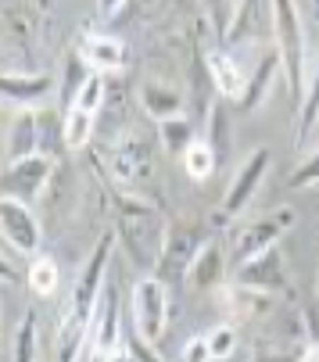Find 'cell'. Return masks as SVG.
Segmentation results:
<instances>
[{"label":"cell","mask_w":319,"mask_h":362,"mask_svg":"<svg viewBox=\"0 0 319 362\" xmlns=\"http://www.w3.org/2000/svg\"><path fill=\"white\" fill-rule=\"evenodd\" d=\"M126 4V0H97V8H100V15H115L119 8Z\"/></svg>","instance_id":"d6a6232c"},{"label":"cell","mask_w":319,"mask_h":362,"mask_svg":"<svg viewBox=\"0 0 319 362\" xmlns=\"http://www.w3.org/2000/svg\"><path fill=\"white\" fill-rule=\"evenodd\" d=\"M255 362H301V351H262Z\"/></svg>","instance_id":"4dcf8cb0"},{"label":"cell","mask_w":319,"mask_h":362,"mask_svg":"<svg viewBox=\"0 0 319 362\" xmlns=\"http://www.w3.org/2000/svg\"><path fill=\"white\" fill-rule=\"evenodd\" d=\"M11 362H36V313H33V308L25 313V320L18 323Z\"/></svg>","instance_id":"603a6c76"},{"label":"cell","mask_w":319,"mask_h":362,"mask_svg":"<svg viewBox=\"0 0 319 362\" xmlns=\"http://www.w3.org/2000/svg\"><path fill=\"white\" fill-rule=\"evenodd\" d=\"M201 251V240L190 226H176L173 233H166L162 240V255H158V280H187L190 273V262H194V255Z\"/></svg>","instance_id":"9c48e42d"},{"label":"cell","mask_w":319,"mask_h":362,"mask_svg":"<svg viewBox=\"0 0 319 362\" xmlns=\"http://www.w3.org/2000/svg\"><path fill=\"white\" fill-rule=\"evenodd\" d=\"M208 344H211V358L226 362V358L237 351V327H233V323H219L216 330L208 334Z\"/></svg>","instance_id":"d4e9b609"},{"label":"cell","mask_w":319,"mask_h":362,"mask_svg":"<svg viewBox=\"0 0 319 362\" xmlns=\"http://www.w3.org/2000/svg\"><path fill=\"white\" fill-rule=\"evenodd\" d=\"M284 76V65H280V54L277 50H269L258 65H255V72L248 76V90L240 93V100H237V108L240 112H255V108H262L265 105V97H269V90H273V83Z\"/></svg>","instance_id":"4fadbf2b"},{"label":"cell","mask_w":319,"mask_h":362,"mask_svg":"<svg viewBox=\"0 0 319 362\" xmlns=\"http://www.w3.org/2000/svg\"><path fill=\"white\" fill-rule=\"evenodd\" d=\"M79 58L93 72H112L126 65V43L115 36H104V33H86L79 40Z\"/></svg>","instance_id":"7c38bea8"},{"label":"cell","mask_w":319,"mask_h":362,"mask_svg":"<svg viewBox=\"0 0 319 362\" xmlns=\"http://www.w3.org/2000/svg\"><path fill=\"white\" fill-rule=\"evenodd\" d=\"M273 11V36H277V54L284 65V83L294 100V108H301V97L308 86V58H305V29L294 0H269Z\"/></svg>","instance_id":"7a4b0ae2"},{"label":"cell","mask_w":319,"mask_h":362,"mask_svg":"<svg viewBox=\"0 0 319 362\" xmlns=\"http://www.w3.org/2000/svg\"><path fill=\"white\" fill-rule=\"evenodd\" d=\"M104 362H137V355H133V348H129V341L122 337V344L108 355V358H104Z\"/></svg>","instance_id":"1f68e13d"},{"label":"cell","mask_w":319,"mask_h":362,"mask_svg":"<svg viewBox=\"0 0 319 362\" xmlns=\"http://www.w3.org/2000/svg\"><path fill=\"white\" fill-rule=\"evenodd\" d=\"M90 133H93V112H86L79 105L62 112V140H65V147H72V151L86 147Z\"/></svg>","instance_id":"d6986e66"},{"label":"cell","mask_w":319,"mask_h":362,"mask_svg":"<svg viewBox=\"0 0 319 362\" xmlns=\"http://www.w3.org/2000/svg\"><path fill=\"white\" fill-rule=\"evenodd\" d=\"M104 93H108V90H104V72H93V76L83 83V90H79V97H76V105L97 115L100 105H104ZM76 105H72V108H76Z\"/></svg>","instance_id":"484cf974"},{"label":"cell","mask_w":319,"mask_h":362,"mask_svg":"<svg viewBox=\"0 0 319 362\" xmlns=\"http://www.w3.org/2000/svg\"><path fill=\"white\" fill-rule=\"evenodd\" d=\"M201 4H204V15H208L211 29L226 40V33L233 25V15H237V4H233V0H201Z\"/></svg>","instance_id":"cb8c5ba5"},{"label":"cell","mask_w":319,"mask_h":362,"mask_svg":"<svg viewBox=\"0 0 319 362\" xmlns=\"http://www.w3.org/2000/svg\"><path fill=\"white\" fill-rule=\"evenodd\" d=\"M233 284L251 287L258 294H280V291H287V258H284V247L273 244V247H265L262 255L248 258L244 266L233 269Z\"/></svg>","instance_id":"277c9868"},{"label":"cell","mask_w":319,"mask_h":362,"mask_svg":"<svg viewBox=\"0 0 319 362\" xmlns=\"http://www.w3.org/2000/svg\"><path fill=\"white\" fill-rule=\"evenodd\" d=\"M301 362H319V344H308V348L301 351Z\"/></svg>","instance_id":"836d02e7"},{"label":"cell","mask_w":319,"mask_h":362,"mask_svg":"<svg viewBox=\"0 0 319 362\" xmlns=\"http://www.w3.org/2000/svg\"><path fill=\"white\" fill-rule=\"evenodd\" d=\"M140 105H144V112H147L151 119L166 122V119H173V115L183 112V97H180L176 90L162 86V83H144V86H140Z\"/></svg>","instance_id":"2e32d148"},{"label":"cell","mask_w":319,"mask_h":362,"mask_svg":"<svg viewBox=\"0 0 319 362\" xmlns=\"http://www.w3.org/2000/svg\"><path fill=\"white\" fill-rule=\"evenodd\" d=\"M319 126V62L308 76L305 97H301V108H298V129H294V144L305 147V140L312 136V129Z\"/></svg>","instance_id":"e0dca14e"},{"label":"cell","mask_w":319,"mask_h":362,"mask_svg":"<svg viewBox=\"0 0 319 362\" xmlns=\"http://www.w3.org/2000/svg\"><path fill=\"white\" fill-rule=\"evenodd\" d=\"M208 144L223 154V147H230V122H226V108L216 105L211 108V119H208Z\"/></svg>","instance_id":"4316f807"},{"label":"cell","mask_w":319,"mask_h":362,"mask_svg":"<svg viewBox=\"0 0 319 362\" xmlns=\"http://www.w3.org/2000/svg\"><path fill=\"white\" fill-rule=\"evenodd\" d=\"M158 126H162V144H166L169 151H176V154H183V151L194 144V126H190L183 115H173V119L158 122Z\"/></svg>","instance_id":"7402d4cb"},{"label":"cell","mask_w":319,"mask_h":362,"mask_svg":"<svg viewBox=\"0 0 319 362\" xmlns=\"http://www.w3.org/2000/svg\"><path fill=\"white\" fill-rule=\"evenodd\" d=\"M0 233H4L8 247H15L22 255H33L40 247V223L29 212V204H22V201H11V197L0 201Z\"/></svg>","instance_id":"ba28073f"},{"label":"cell","mask_w":319,"mask_h":362,"mask_svg":"<svg viewBox=\"0 0 319 362\" xmlns=\"http://www.w3.org/2000/svg\"><path fill=\"white\" fill-rule=\"evenodd\" d=\"M180 362H216V358H211L208 337H190V341L183 344V351H180Z\"/></svg>","instance_id":"f546056e"},{"label":"cell","mask_w":319,"mask_h":362,"mask_svg":"<svg viewBox=\"0 0 319 362\" xmlns=\"http://www.w3.org/2000/svg\"><path fill=\"white\" fill-rule=\"evenodd\" d=\"M29 154H40V115L33 108H22L4 136V162H22Z\"/></svg>","instance_id":"8fae6325"},{"label":"cell","mask_w":319,"mask_h":362,"mask_svg":"<svg viewBox=\"0 0 319 362\" xmlns=\"http://www.w3.org/2000/svg\"><path fill=\"white\" fill-rule=\"evenodd\" d=\"M269 162H273V154L265 151V147L251 151L248 158H244V165L237 169V176L230 180V187H226V194H223V212H226V219L240 216L248 204L255 201V194H258L265 173H269Z\"/></svg>","instance_id":"8992f818"},{"label":"cell","mask_w":319,"mask_h":362,"mask_svg":"<svg viewBox=\"0 0 319 362\" xmlns=\"http://www.w3.org/2000/svg\"><path fill=\"white\" fill-rule=\"evenodd\" d=\"M133 327L147 341H162L169 330V284L158 276H144L133 284Z\"/></svg>","instance_id":"3957f363"},{"label":"cell","mask_w":319,"mask_h":362,"mask_svg":"<svg viewBox=\"0 0 319 362\" xmlns=\"http://www.w3.org/2000/svg\"><path fill=\"white\" fill-rule=\"evenodd\" d=\"M25 284L33 294L40 298H50L58 291V266H54V258H36V262L25 269Z\"/></svg>","instance_id":"ffe728a7"},{"label":"cell","mask_w":319,"mask_h":362,"mask_svg":"<svg viewBox=\"0 0 319 362\" xmlns=\"http://www.w3.org/2000/svg\"><path fill=\"white\" fill-rule=\"evenodd\" d=\"M50 183V158L47 154H29L22 162H8L4 165V180H0V194L33 204Z\"/></svg>","instance_id":"5b68a950"},{"label":"cell","mask_w":319,"mask_h":362,"mask_svg":"<svg viewBox=\"0 0 319 362\" xmlns=\"http://www.w3.org/2000/svg\"><path fill=\"white\" fill-rule=\"evenodd\" d=\"M108 255H112V237H100L97 247L90 251L86 266L72 287L69 308L58 323V337H54V362H83L90 351V330L97 320V308L104 298V273H108Z\"/></svg>","instance_id":"6da1fadb"},{"label":"cell","mask_w":319,"mask_h":362,"mask_svg":"<svg viewBox=\"0 0 319 362\" xmlns=\"http://www.w3.org/2000/svg\"><path fill=\"white\" fill-rule=\"evenodd\" d=\"M291 190H308V187H319V151L308 154V158L294 169V176L287 180Z\"/></svg>","instance_id":"83f0119b"},{"label":"cell","mask_w":319,"mask_h":362,"mask_svg":"<svg viewBox=\"0 0 319 362\" xmlns=\"http://www.w3.org/2000/svg\"><path fill=\"white\" fill-rule=\"evenodd\" d=\"M216 165H219V151L211 147L208 140H194V144L183 151V169H187V176H190L194 183L208 180L211 173H216Z\"/></svg>","instance_id":"ac0fdd59"},{"label":"cell","mask_w":319,"mask_h":362,"mask_svg":"<svg viewBox=\"0 0 319 362\" xmlns=\"http://www.w3.org/2000/svg\"><path fill=\"white\" fill-rule=\"evenodd\" d=\"M208 72H211V83H216V90L230 100H240V93L248 90V76L244 69L226 54V50H211L208 54Z\"/></svg>","instance_id":"9a60e30c"},{"label":"cell","mask_w":319,"mask_h":362,"mask_svg":"<svg viewBox=\"0 0 319 362\" xmlns=\"http://www.w3.org/2000/svg\"><path fill=\"white\" fill-rule=\"evenodd\" d=\"M291 219H294L291 212H277L273 219H258V223L240 226V230L233 233V240H230V269L244 266L248 258L262 255L265 247H273L277 237L284 233V226H291Z\"/></svg>","instance_id":"52a82bcc"},{"label":"cell","mask_w":319,"mask_h":362,"mask_svg":"<svg viewBox=\"0 0 319 362\" xmlns=\"http://www.w3.org/2000/svg\"><path fill=\"white\" fill-rule=\"evenodd\" d=\"M226 273H230V255L223 251L219 237H208V240L201 244V251L194 255L190 273H187V284H190L194 291H216V287H223Z\"/></svg>","instance_id":"30bf717a"},{"label":"cell","mask_w":319,"mask_h":362,"mask_svg":"<svg viewBox=\"0 0 319 362\" xmlns=\"http://www.w3.org/2000/svg\"><path fill=\"white\" fill-rule=\"evenodd\" d=\"M93 76V69L76 54V58H69V65H65V79H62V112H69L72 105H76V97H79V90H83V83Z\"/></svg>","instance_id":"44dd1931"},{"label":"cell","mask_w":319,"mask_h":362,"mask_svg":"<svg viewBox=\"0 0 319 362\" xmlns=\"http://www.w3.org/2000/svg\"><path fill=\"white\" fill-rule=\"evenodd\" d=\"M126 341H129V348H133V355H137V362H166L162 355H158V351H154V341H147V337H144V334H140L137 327H133V330L126 334Z\"/></svg>","instance_id":"f1b7e54d"},{"label":"cell","mask_w":319,"mask_h":362,"mask_svg":"<svg viewBox=\"0 0 319 362\" xmlns=\"http://www.w3.org/2000/svg\"><path fill=\"white\" fill-rule=\"evenodd\" d=\"M54 90V79L36 72V76H15V72H4L0 79V93H4L8 105H18V108H33L40 100Z\"/></svg>","instance_id":"5bb4252c"}]
</instances>
